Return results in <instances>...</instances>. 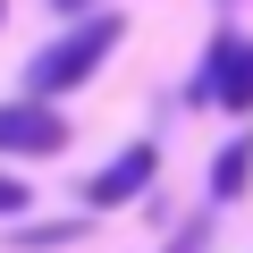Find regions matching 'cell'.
Masks as SVG:
<instances>
[{
    "mask_svg": "<svg viewBox=\"0 0 253 253\" xmlns=\"http://www.w3.org/2000/svg\"><path fill=\"white\" fill-rule=\"evenodd\" d=\"M26 203H34V194H26V186H17V177H9V169H0V219H17V211H26Z\"/></svg>",
    "mask_w": 253,
    "mask_h": 253,
    "instance_id": "7",
    "label": "cell"
},
{
    "mask_svg": "<svg viewBox=\"0 0 253 253\" xmlns=\"http://www.w3.org/2000/svg\"><path fill=\"white\" fill-rule=\"evenodd\" d=\"M152 177H161V144H126L110 169H93V177H84V203H93V211H118V203H135Z\"/></svg>",
    "mask_w": 253,
    "mask_h": 253,
    "instance_id": "4",
    "label": "cell"
},
{
    "mask_svg": "<svg viewBox=\"0 0 253 253\" xmlns=\"http://www.w3.org/2000/svg\"><path fill=\"white\" fill-rule=\"evenodd\" d=\"M0 17H9V0H0Z\"/></svg>",
    "mask_w": 253,
    "mask_h": 253,
    "instance_id": "9",
    "label": "cell"
},
{
    "mask_svg": "<svg viewBox=\"0 0 253 253\" xmlns=\"http://www.w3.org/2000/svg\"><path fill=\"white\" fill-rule=\"evenodd\" d=\"M245 177H253V144H245V135H236V144H228V152H219V161H211V194H219V203H228V194H245Z\"/></svg>",
    "mask_w": 253,
    "mask_h": 253,
    "instance_id": "5",
    "label": "cell"
},
{
    "mask_svg": "<svg viewBox=\"0 0 253 253\" xmlns=\"http://www.w3.org/2000/svg\"><path fill=\"white\" fill-rule=\"evenodd\" d=\"M51 9H68V17H84V9H93V0H51Z\"/></svg>",
    "mask_w": 253,
    "mask_h": 253,
    "instance_id": "8",
    "label": "cell"
},
{
    "mask_svg": "<svg viewBox=\"0 0 253 253\" xmlns=\"http://www.w3.org/2000/svg\"><path fill=\"white\" fill-rule=\"evenodd\" d=\"M118 34H126V17H118V9L76 17L59 42H42V51L26 59V93H34V101H59V93H76V84H93V76H101V59L118 51Z\"/></svg>",
    "mask_w": 253,
    "mask_h": 253,
    "instance_id": "1",
    "label": "cell"
},
{
    "mask_svg": "<svg viewBox=\"0 0 253 253\" xmlns=\"http://www.w3.org/2000/svg\"><path fill=\"white\" fill-rule=\"evenodd\" d=\"M68 236H84L76 219H59V228H9V245H68Z\"/></svg>",
    "mask_w": 253,
    "mask_h": 253,
    "instance_id": "6",
    "label": "cell"
},
{
    "mask_svg": "<svg viewBox=\"0 0 253 253\" xmlns=\"http://www.w3.org/2000/svg\"><path fill=\"white\" fill-rule=\"evenodd\" d=\"M51 152H68L59 101H34V93L0 101V161H51Z\"/></svg>",
    "mask_w": 253,
    "mask_h": 253,
    "instance_id": "2",
    "label": "cell"
},
{
    "mask_svg": "<svg viewBox=\"0 0 253 253\" xmlns=\"http://www.w3.org/2000/svg\"><path fill=\"white\" fill-rule=\"evenodd\" d=\"M203 101H219V110H253V34H219L211 42V59H203Z\"/></svg>",
    "mask_w": 253,
    "mask_h": 253,
    "instance_id": "3",
    "label": "cell"
}]
</instances>
